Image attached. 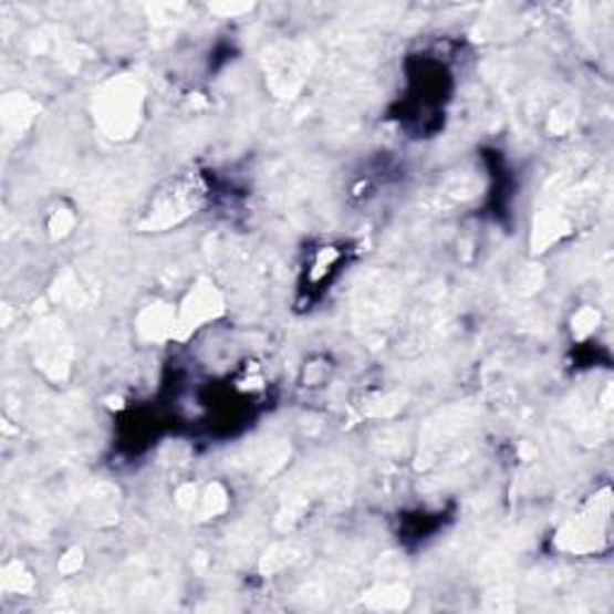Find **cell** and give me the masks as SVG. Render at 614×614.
<instances>
[{
	"label": "cell",
	"mask_w": 614,
	"mask_h": 614,
	"mask_svg": "<svg viewBox=\"0 0 614 614\" xmlns=\"http://www.w3.org/2000/svg\"><path fill=\"white\" fill-rule=\"evenodd\" d=\"M197 197H199L197 185H185L183 180H176L168 190L152 199V209H149L152 226L178 223L192 211Z\"/></svg>",
	"instance_id": "6da1fadb"
}]
</instances>
